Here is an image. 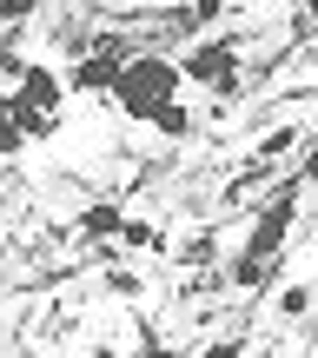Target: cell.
Wrapping results in <instances>:
<instances>
[{
    "label": "cell",
    "instance_id": "obj_1",
    "mask_svg": "<svg viewBox=\"0 0 318 358\" xmlns=\"http://www.w3.org/2000/svg\"><path fill=\"white\" fill-rule=\"evenodd\" d=\"M179 87H186V80H179L173 53H127V66H120V80H113V106L127 120H146V127H153V113L179 100Z\"/></svg>",
    "mask_w": 318,
    "mask_h": 358
},
{
    "label": "cell",
    "instance_id": "obj_2",
    "mask_svg": "<svg viewBox=\"0 0 318 358\" xmlns=\"http://www.w3.org/2000/svg\"><path fill=\"white\" fill-rule=\"evenodd\" d=\"M7 100H13V127H20V140H53V127H60V100H66V73H53V66H20V87H13Z\"/></svg>",
    "mask_w": 318,
    "mask_h": 358
},
{
    "label": "cell",
    "instance_id": "obj_3",
    "mask_svg": "<svg viewBox=\"0 0 318 358\" xmlns=\"http://www.w3.org/2000/svg\"><path fill=\"white\" fill-rule=\"evenodd\" d=\"M239 73H245L239 40H192V47L179 53V80L212 93V100H239Z\"/></svg>",
    "mask_w": 318,
    "mask_h": 358
},
{
    "label": "cell",
    "instance_id": "obj_4",
    "mask_svg": "<svg viewBox=\"0 0 318 358\" xmlns=\"http://www.w3.org/2000/svg\"><path fill=\"white\" fill-rule=\"evenodd\" d=\"M298 192H305V179H285V186L272 192L266 206H259V219H252V232H245V252H239V259L272 266V259L285 252V239H292V219H298Z\"/></svg>",
    "mask_w": 318,
    "mask_h": 358
},
{
    "label": "cell",
    "instance_id": "obj_5",
    "mask_svg": "<svg viewBox=\"0 0 318 358\" xmlns=\"http://www.w3.org/2000/svg\"><path fill=\"white\" fill-rule=\"evenodd\" d=\"M127 53H133L127 40L106 34L80 66H66V93H113V80H120V66H127Z\"/></svg>",
    "mask_w": 318,
    "mask_h": 358
},
{
    "label": "cell",
    "instance_id": "obj_6",
    "mask_svg": "<svg viewBox=\"0 0 318 358\" xmlns=\"http://www.w3.org/2000/svg\"><path fill=\"white\" fill-rule=\"evenodd\" d=\"M120 226H127V213H120L113 199H93V206H80V219H73V232H80V239H93V245L120 239Z\"/></svg>",
    "mask_w": 318,
    "mask_h": 358
},
{
    "label": "cell",
    "instance_id": "obj_7",
    "mask_svg": "<svg viewBox=\"0 0 318 358\" xmlns=\"http://www.w3.org/2000/svg\"><path fill=\"white\" fill-rule=\"evenodd\" d=\"M298 140H305V127H272V133H259V146H252V159H259V166H279V159L292 153Z\"/></svg>",
    "mask_w": 318,
    "mask_h": 358
},
{
    "label": "cell",
    "instance_id": "obj_8",
    "mask_svg": "<svg viewBox=\"0 0 318 358\" xmlns=\"http://www.w3.org/2000/svg\"><path fill=\"white\" fill-rule=\"evenodd\" d=\"M120 245H127V252H166V232L153 226V219H133V213H127V226H120Z\"/></svg>",
    "mask_w": 318,
    "mask_h": 358
},
{
    "label": "cell",
    "instance_id": "obj_9",
    "mask_svg": "<svg viewBox=\"0 0 318 358\" xmlns=\"http://www.w3.org/2000/svg\"><path fill=\"white\" fill-rule=\"evenodd\" d=\"M166 252H173L179 266H212V252H219V239H212V232H192V239H179V245H166Z\"/></svg>",
    "mask_w": 318,
    "mask_h": 358
},
{
    "label": "cell",
    "instance_id": "obj_10",
    "mask_svg": "<svg viewBox=\"0 0 318 358\" xmlns=\"http://www.w3.org/2000/svg\"><path fill=\"white\" fill-rule=\"evenodd\" d=\"M312 306H318L312 285H285L279 292V319H312Z\"/></svg>",
    "mask_w": 318,
    "mask_h": 358
},
{
    "label": "cell",
    "instance_id": "obj_11",
    "mask_svg": "<svg viewBox=\"0 0 318 358\" xmlns=\"http://www.w3.org/2000/svg\"><path fill=\"white\" fill-rule=\"evenodd\" d=\"M153 127L166 133V140H186V133H192V113L173 100V106H159V113H153Z\"/></svg>",
    "mask_w": 318,
    "mask_h": 358
},
{
    "label": "cell",
    "instance_id": "obj_12",
    "mask_svg": "<svg viewBox=\"0 0 318 358\" xmlns=\"http://www.w3.org/2000/svg\"><path fill=\"white\" fill-rule=\"evenodd\" d=\"M20 127H13V100H7V93H0V159H13V153H20Z\"/></svg>",
    "mask_w": 318,
    "mask_h": 358
},
{
    "label": "cell",
    "instance_id": "obj_13",
    "mask_svg": "<svg viewBox=\"0 0 318 358\" xmlns=\"http://www.w3.org/2000/svg\"><path fill=\"white\" fill-rule=\"evenodd\" d=\"M40 7H47V0H0V27H20V20H34Z\"/></svg>",
    "mask_w": 318,
    "mask_h": 358
},
{
    "label": "cell",
    "instance_id": "obj_14",
    "mask_svg": "<svg viewBox=\"0 0 318 358\" xmlns=\"http://www.w3.org/2000/svg\"><path fill=\"white\" fill-rule=\"evenodd\" d=\"M199 358H245V332H226V338H212Z\"/></svg>",
    "mask_w": 318,
    "mask_h": 358
},
{
    "label": "cell",
    "instance_id": "obj_15",
    "mask_svg": "<svg viewBox=\"0 0 318 358\" xmlns=\"http://www.w3.org/2000/svg\"><path fill=\"white\" fill-rule=\"evenodd\" d=\"M106 292H120V299H140V272H127V266H120V272H106Z\"/></svg>",
    "mask_w": 318,
    "mask_h": 358
},
{
    "label": "cell",
    "instance_id": "obj_16",
    "mask_svg": "<svg viewBox=\"0 0 318 358\" xmlns=\"http://www.w3.org/2000/svg\"><path fill=\"white\" fill-rule=\"evenodd\" d=\"M226 13V0H192L186 7V27H205V20H219Z\"/></svg>",
    "mask_w": 318,
    "mask_h": 358
},
{
    "label": "cell",
    "instance_id": "obj_17",
    "mask_svg": "<svg viewBox=\"0 0 318 358\" xmlns=\"http://www.w3.org/2000/svg\"><path fill=\"white\" fill-rule=\"evenodd\" d=\"M298 179H318V153H312V159H305V173H298Z\"/></svg>",
    "mask_w": 318,
    "mask_h": 358
},
{
    "label": "cell",
    "instance_id": "obj_18",
    "mask_svg": "<svg viewBox=\"0 0 318 358\" xmlns=\"http://www.w3.org/2000/svg\"><path fill=\"white\" fill-rule=\"evenodd\" d=\"M305 20H318V0H305Z\"/></svg>",
    "mask_w": 318,
    "mask_h": 358
}]
</instances>
